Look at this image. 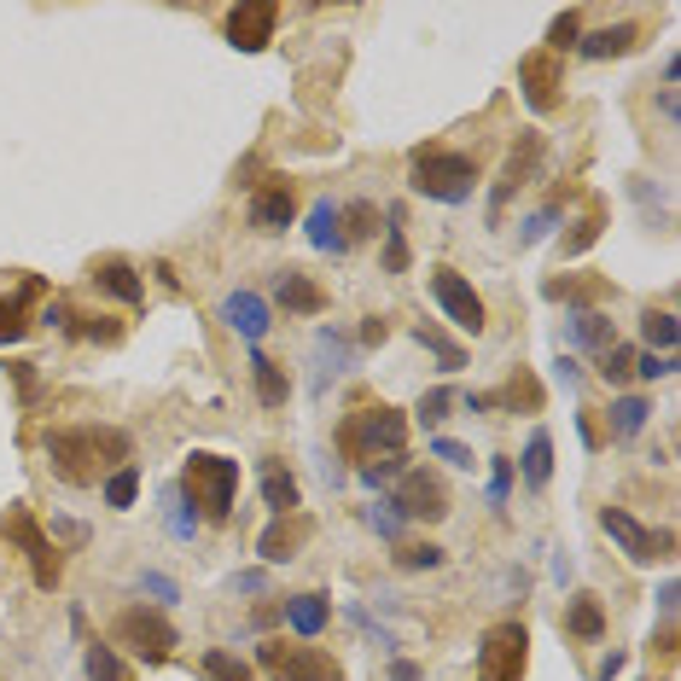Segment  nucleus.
Here are the masks:
<instances>
[{
  "mask_svg": "<svg viewBox=\"0 0 681 681\" xmlns=\"http://www.w3.org/2000/svg\"><path fill=\"white\" fill-rule=\"evenodd\" d=\"M169 530H175V536H193V530H198V513H193V501H187V490L181 484H169Z\"/></svg>",
  "mask_w": 681,
  "mask_h": 681,
  "instance_id": "nucleus-41",
  "label": "nucleus"
},
{
  "mask_svg": "<svg viewBox=\"0 0 681 681\" xmlns=\"http://www.w3.org/2000/svg\"><path fill=\"white\" fill-rule=\"evenodd\" d=\"M41 292H47L41 280H23V292L0 297V349L18 344L23 333H30V297H41Z\"/></svg>",
  "mask_w": 681,
  "mask_h": 681,
  "instance_id": "nucleus-21",
  "label": "nucleus"
},
{
  "mask_svg": "<svg viewBox=\"0 0 681 681\" xmlns=\"http://www.w3.org/2000/svg\"><path fill=\"white\" fill-rule=\"evenodd\" d=\"M338 448H344V461H356L362 472L378 466V461H391V454L408 448V414L373 402V408H362L356 420L338 425Z\"/></svg>",
  "mask_w": 681,
  "mask_h": 681,
  "instance_id": "nucleus-2",
  "label": "nucleus"
},
{
  "mask_svg": "<svg viewBox=\"0 0 681 681\" xmlns=\"http://www.w3.org/2000/svg\"><path fill=\"white\" fill-rule=\"evenodd\" d=\"M432 297H437V309L454 320V326H461V333H484V297H477L472 292V280H466V274H454V268H437L432 274Z\"/></svg>",
  "mask_w": 681,
  "mask_h": 681,
  "instance_id": "nucleus-11",
  "label": "nucleus"
},
{
  "mask_svg": "<svg viewBox=\"0 0 681 681\" xmlns=\"http://www.w3.org/2000/svg\"><path fill=\"white\" fill-rule=\"evenodd\" d=\"M414 338H420V344H425V349H432V356L443 362V373H461V367H466V349L454 344V338L432 333V326H414Z\"/></svg>",
  "mask_w": 681,
  "mask_h": 681,
  "instance_id": "nucleus-37",
  "label": "nucleus"
},
{
  "mask_svg": "<svg viewBox=\"0 0 681 681\" xmlns=\"http://www.w3.org/2000/svg\"><path fill=\"white\" fill-rule=\"evenodd\" d=\"M181 490H187L198 519L221 524L227 513H234V495H239V461H227V454H193Z\"/></svg>",
  "mask_w": 681,
  "mask_h": 681,
  "instance_id": "nucleus-4",
  "label": "nucleus"
},
{
  "mask_svg": "<svg viewBox=\"0 0 681 681\" xmlns=\"http://www.w3.org/2000/svg\"><path fill=\"white\" fill-rule=\"evenodd\" d=\"M250 385H257V396L268 408H286V396H292V378L280 373V362H268L263 349H250Z\"/></svg>",
  "mask_w": 681,
  "mask_h": 681,
  "instance_id": "nucleus-28",
  "label": "nucleus"
},
{
  "mask_svg": "<svg viewBox=\"0 0 681 681\" xmlns=\"http://www.w3.org/2000/svg\"><path fill=\"white\" fill-rule=\"evenodd\" d=\"M507 484H513V466L495 461V466H490V507H501V501H507Z\"/></svg>",
  "mask_w": 681,
  "mask_h": 681,
  "instance_id": "nucleus-50",
  "label": "nucleus"
},
{
  "mask_svg": "<svg viewBox=\"0 0 681 681\" xmlns=\"http://www.w3.org/2000/svg\"><path fill=\"white\" fill-rule=\"evenodd\" d=\"M565 629H571L576 641H600V635H605L600 600H594V594H571V605H565Z\"/></svg>",
  "mask_w": 681,
  "mask_h": 681,
  "instance_id": "nucleus-29",
  "label": "nucleus"
},
{
  "mask_svg": "<svg viewBox=\"0 0 681 681\" xmlns=\"http://www.w3.org/2000/svg\"><path fill=\"white\" fill-rule=\"evenodd\" d=\"M221 320L234 326L239 338H250V349H257V338L268 333V297H257V292H227L221 297Z\"/></svg>",
  "mask_w": 681,
  "mask_h": 681,
  "instance_id": "nucleus-18",
  "label": "nucleus"
},
{
  "mask_svg": "<svg viewBox=\"0 0 681 681\" xmlns=\"http://www.w3.org/2000/svg\"><path fill=\"white\" fill-rule=\"evenodd\" d=\"M565 47H576V12H560V18H553V30H547V53L553 59H560Z\"/></svg>",
  "mask_w": 681,
  "mask_h": 681,
  "instance_id": "nucleus-48",
  "label": "nucleus"
},
{
  "mask_svg": "<svg viewBox=\"0 0 681 681\" xmlns=\"http://www.w3.org/2000/svg\"><path fill=\"white\" fill-rule=\"evenodd\" d=\"M635 47H641L635 23H612V30H594V36L576 41V53L583 59H623V53H635Z\"/></svg>",
  "mask_w": 681,
  "mask_h": 681,
  "instance_id": "nucleus-22",
  "label": "nucleus"
},
{
  "mask_svg": "<svg viewBox=\"0 0 681 681\" xmlns=\"http://www.w3.org/2000/svg\"><path fill=\"white\" fill-rule=\"evenodd\" d=\"M59 542H65V547H82V542H88V524H70V519H65V524H59Z\"/></svg>",
  "mask_w": 681,
  "mask_h": 681,
  "instance_id": "nucleus-55",
  "label": "nucleus"
},
{
  "mask_svg": "<svg viewBox=\"0 0 681 681\" xmlns=\"http://www.w3.org/2000/svg\"><path fill=\"white\" fill-rule=\"evenodd\" d=\"M635 356H641V349L612 344V349L600 356V378H612V385H629V373H635Z\"/></svg>",
  "mask_w": 681,
  "mask_h": 681,
  "instance_id": "nucleus-40",
  "label": "nucleus"
},
{
  "mask_svg": "<svg viewBox=\"0 0 681 681\" xmlns=\"http://www.w3.org/2000/svg\"><path fill=\"white\" fill-rule=\"evenodd\" d=\"M519 88H524V106L536 111V117H547L553 106H560V59L547 53H530L524 65H519Z\"/></svg>",
  "mask_w": 681,
  "mask_h": 681,
  "instance_id": "nucleus-14",
  "label": "nucleus"
},
{
  "mask_svg": "<svg viewBox=\"0 0 681 681\" xmlns=\"http://www.w3.org/2000/svg\"><path fill=\"white\" fill-rule=\"evenodd\" d=\"M274 23H280V7L274 0H239L234 12H227V41L239 47V53H263L274 41Z\"/></svg>",
  "mask_w": 681,
  "mask_h": 681,
  "instance_id": "nucleus-12",
  "label": "nucleus"
},
{
  "mask_svg": "<svg viewBox=\"0 0 681 681\" xmlns=\"http://www.w3.org/2000/svg\"><path fill=\"white\" fill-rule=\"evenodd\" d=\"M135 495H140V472L135 466H117L111 477H106V507H135Z\"/></svg>",
  "mask_w": 681,
  "mask_h": 681,
  "instance_id": "nucleus-38",
  "label": "nucleus"
},
{
  "mask_svg": "<svg viewBox=\"0 0 681 681\" xmlns=\"http://www.w3.org/2000/svg\"><path fill=\"white\" fill-rule=\"evenodd\" d=\"M432 461H443V466H454V472H466V466H472V448L437 432V437H432Z\"/></svg>",
  "mask_w": 681,
  "mask_h": 681,
  "instance_id": "nucleus-46",
  "label": "nucleus"
},
{
  "mask_svg": "<svg viewBox=\"0 0 681 681\" xmlns=\"http://www.w3.org/2000/svg\"><path fill=\"white\" fill-rule=\"evenodd\" d=\"M647 414H652V402L623 391V396L612 402V408H605V432H612L618 443H629V437H641V432H647Z\"/></svg>",
  "mask_w": 681,
  "mask_h": 681,
  "instance_id": "nucleus-25",
  "label": "nucleus"
},
{
  "mask_svg": "<svg viewBox=\"0 0 681 681\" xmlns=\"http://www.w3.org/2000/svg\"><path fill=\"white\" fill-rule=\"evenodd\" d=\"M448 408H454V396H448V391L437 385V391H425V396H420L414 420H420V425H443V414H448Z\"/></svg>",
  "mask_w": 681,
  "mask_h": 681,
  "instance_id": "nucleus-45",
  "label": "nucleus"
},
{
  "mask_svg": "<svg viewBox=\"0 0 681 681\" xmlns=\"http://www.w3.org/2000/svg\"><path fill=\"white\" fill-rule=\"evenodd\" d=\"M396 565H402V571H437V565H443V547L420 542V547H408V553H396Z\"/></svg>",
  "mask_w": 681,
  "mask_h": 681,
  "instance_id": "nucleus-47",
  "label": "nucleus"
},
{
  "mask_svg": "<svg viewBox=\"0 0 681 681\" xmlns=\"http://www.w3.org/2000/svg\"><path fill=\"white\" fill-rule=\"evenodd\" d=\"M670 367H675V362H670V356H652V349H647V356H635V373H641V378H664Z\"/></svg>",
  "mask_w": 681,
  "mask_h": 681,
  "instance_id": "nucleus-52",
  "label": "nucleus"
},
{
  "mask_svg": "<svg viewBox=\"0 0 681 681\" xmlns=\"http://www.w3.org/2000/svg\"><path fill=\"white\" fill-rule=\"evenodd\" d=\"M7 536L23 547V560H30L36 589H59V576H65V553L41 536V524H36L30 513H7Z\"/></svg>",
  "mask_w": 681,
  "mask_h": 681,
  "instance_id": "nucleus-10",
  "label": "nucleus"
},
{
  "mask_svg": "<svg viewBox=\"0 0 681 681\" xmlns=\"http://www.w3.org/2000/svg\"><path fill=\"white\" fill-rule=\"evenodd\" d=\"M297 221V198L286 181H263L257 198H250V227H263V234H286Z\"/></svg>",
  "mask_w": 681,
  "mask_h": 681,
  "instance_id": "nucleus-16",
  "label": "nucleus"
},
{
  "mask_svg": "<svg viewBox=\"0 0 681 681\" xmlns=\"http://www.w3.org/2000/svg\"><path fill=\"white\" fill-rule=\"evenodd\" d=\"M391 681H420V670H414V664H396V675H391Z\"/></svg>",
  "mask_w": 681,
  "mask_h": 681,
  "instance_id": "nucleus-59",
  "label": "nucleus"
},
{
  "mask_svg": "<svg viewBox=\"0 0 681 681\" xmlns=\"http://www.w3.org/2000/svg\"><path fill=\"white\" fill-rule=\"evenodd\" d=\"M530 664V629L524 623H495L477 641V681H524Z\"/></svg>",
  "mask_w": 681,
  "mask_h": 681,
  "instance_id": "nucleus-6",
  "label": "nucleus"
},
{
  "mask_svg": "<svg viewBox=\"0 0 681 681\" xmlns=\"http://www.w3.org/2000/svg\"><path fill=\"white\" fill-rule=\"evenodd\" d=\"M519 472H524V484L536 490V495L553 484V437L542 432V425L530 432V443H524V454H519Z\"/></svg>",
  "mask_w": 681,
  "mask_h": 681,
  "instance_id": "nucleus-23",
  "label": "nucleus"
},
{
  "mask_svg": "<svg viewBox=\"0 0 681 681\" xmlns=\"http://www.w3.org/2000/svg\"><path fill=\"white\" fill-rule=\"evenodd\" d=\"M140 589H146V594H158L164 605H169V600H181V589H175L169 576H158V571H146V576H140Z\"/></svg>",
  "mask_w": 681,
  "mask_h": 681,
  "instance_id": "nucleus-51",
  "label": "nucleus"
},
{
  "mask_svg": "<svg viewBox=\"0 0 681 681\" xmlns=\"http://www.w3.org/2000/svg\"><path fill=\"white\" fill-rule=\"evenodd\" d=\"M274 303L292 315H320L326 309V292L315 280H303V274H274Z\"/></svg>",
  "mask_w": 681,
  "mask_h": 681,
  "instance_id": "nucleus-20",
  "label": "nucleus"
},
{
  "mask_svg": "<svg viewBox=\"0 0 681 681\" xmlns=\"http://www.w3.org/2000/svg\"><path fill=\"white\" fill-rule=\"evenodd\" d=\"M641 338L652 344V356H670L675 338H681V320H675L670 309H647V315H641Z\"/></svg>",
  "mask_w": 681,
  "mask_h": 681,
  "instance_id": "nucleus-31",
  "label": "nucleus"
},
{
  "mask_svg": "<svg viewBox=\"0 0 681 681\" xmlns=\"http://www.w3.org/2000/svg\"><path fill=\"white\" fill-rule=\"evenodd\" d=\"M560 216H565V205H560V198H553V205H542L536 216L524 221V234H519V245H536V239H547V234H553V221H560Z\"/></svg>",
  "mask_w": 681,
  "mask_h": 681,
  "instance_id": "nucleus-42",
  "label": "nucleus"
},
{
  "mask_svg": "<svg viewBox=\"0 0 681 681\" xmlns=\"http://www.w3.org/2000/svg\"><path fill=\"white\" fill-rule=\"evenodd\" d=\"M378 338H385V320H378V315H373V320L362 326V344H378Z\"/></svg>",
  "mask_w": 681,
  "mask_h": 681,
  "instance_id": "nucleus-58",
  "label": "nucleus"
},
{
  "mask_svg": "<svg viewBox=\"0 0 681 681\" xmlns=\"http://www.w3.org/2000/svg\"><path fill=\"white\" fill-rule=\"evenodd\" d=\"M553 367H560V385L576 391V378H583V373H576V362H553Z\"/></svg>",
  "mask_w": 681,
  "mask_h": 681,
  "instance_id": "nucleus-57",
  "label": "nucleus"
},
{
  "mask_svg": "<svg viewBox=\"0 0 681 681\" xmlns=\"http://www.w3.org/2000/svg\"><path fill=\"white\" fill-rule=\"evenodd\" d=\"M385 227H391V234H385V257H378V263H385V274H408L414 250H408V234H402V205L385 216Z\"/></svg>",
  "mask_w": 681,
  "mask_h": 681,
  "instance_id": "nucleus-33",
  "label": "nucleus"
},
{
  "mask_svg": "<svg viewBox=\"0 0 681 681\" xmlns=\"http://www.w3.org/2000/svg\"><path fill=\"white\" fill-rule=\"evenodd\" d=\"M117 641L135 647V659H146V664H164L169 652L181 647L175 623L158 612V605H122V612H117Z\"/></svg>",
  "mask_w": 681,
  "mask_h": 681,
  "instance_id": "nucleus-5",
  "label": "nucleus"
},
{
  "mask_svg": "<svg viewBox=\"0 0 681 681\" xmlns=\"http://www.w3.org/2000/svg\"><path fill=\"white\" fill-rule=\"evenodd\" d=\"M495 408H513V414H536V408H542V385H536V373H519L513 385L495 396Z\"/></svg>",
  "mask_w": 681,
  "mask_h": 681,
  "instance_id": "nucleus-34",
  "label": "nucleus"
},
{
  "mask_svg": "<svg viewBox=\"0 0 681 681\" xmlns=\"http://www.w3.org/2000/svg\"><path fill=\"white\" fill-rule=\"evenodd\" d=\"M338 234H344V245H362V239H373L378 234V210L367 205V198H356V205H349V210H338Z\"/></svg>",
  "mask_w": 681,
  "mask_h": 681,
  "instance_id": "nucleus-35",
  "label": "nucleus"
},
{
  "mask_svg": "<svg viewBox=\"0 0 681 681\" xmlns=\"http://www.w3.org/2000/svg\"><path fill=\"white\" fill-rule=\"evenodd\" d=\"M576 437H583V448H600V432H594L589 414H576Z\"/></svg>",
  "mask_w": 681,
  "mask_h": 681,
  "instance_id": "nucleus-56",
  "label": "nucleus"
},
{
  "mask_svg": "<svg viewBox=\"0 0 681 681\" xmlns=\"http://www.w3.org/2000/svg\"><path fill=\"white\" fill-rule=\"evenodd\" d=\"M402 472H408V454H391V461H378V466L362 472V484H367V490H385V484H396Z\"/></svg>",
  "mask_w": 681,
  "mask_h": 681,
  "instance_id": "nucleus-44",
  "label": "nucleus"
},
{
  "mask_svg": "<svg viewBox=\"0 0 681 681\" xmlns=\"http://www.w3.org/2000/svg\"><path fill=\"white\" fill-rule=\"evenodd\" d=\"M41 448H47V461H53V472L59 477H70V484H88L93 477V466H129V432H117V425H53V432L41 437Z\"/></svg>",
  "mask_w": 681,
  "mask_h": 681,
  "instance_id": "nucleus-1",
  "label": "nucleus"
},
{
  "mask_svg": "<svg viewBox=\"0 0 681 681\" xmlns=\"http://www.w3.org/2000/svg\"><path fill=\"white\" fill-rule=\"evenodd\" d=\"M303 234H309V245L315 250H326V257H344V234H338V205L333 198H320V205L309 210V221H303Z\"/></svg>",
  "mask_w": 681,
  "mask_h": 681,
  "instance_id": "nucleus-26",
  "label": "nucleus"
},
{
  "mask_svg": "<svg viewBox=\"0 0 681 681\" xmlns=\"http://www.w3.org/2000/svg\"><path fill=\"white\" fill-rule=\"evenodd\" d=\"M82 664H88V681H135V675H129V664H122L106 641H88Z\"/></svg>",
  "mask_w": 681,
  "mask_h": 681,
  "instance_id": "nucleus-32",
  "label": "nucleus"
},
{
  "mask_svg": "<svg viewBox=\"0 0 681 681\" xmlns=\"http://www.w3.org/2000/svg\"><path fill=\"white\" fill-rule=\"evenodd\" d=\"M93 286L106 292V297H117V303H140V274L122 263V257H106V263H93Z\"/></svg>",
  "mask_w": 681,
  "mask_h": 681,
  "instance_id": "nucleus-24",
  "label": "nucleus"
},
{
  "mask_svg": "<svg viewBox=\"0 0 681 681\" xmlns=\"http://www.w3.org/2000/svg\"><path fill=\"white\" fill-rule=\"evenodd\" d=\"M542 164V135H519L513 140V151H507V164H501V181H495V193H490V216H501V205L530 181V169Z\"/></svg>",
  "mask_w": 681,
  "mask_h": 681,
  "instance_id": "nucleus-15",
  "label": "nucleus"
},
{
  "mask_svg": "<svg viewBox=\"0 0 681 681\" xmlns=\"http://www.w3.org/2000/svg\"><path fill=\"white\" fill-rule=\"evenodd\" d=\"M600 221H605V210L594 205V210H589V221H576V234H565V257H583V250L600 239Z\"/></svg>",
  "mask_w": 681,
  "mask_h": 681,
  "instance_id": "nucleus-43",
  "label": "nucleus"
},
{
  "mask_svg": "<svg viewBox=\"0 0 681 681\" xmlns=\"http://www.w3.org/2000/svg\"><path fill=\"white\" fill-rule=\"evenodd\" d=\"M263 583H268L263 571H239V576H234V594H263Z\"/></svg>",
  "mask_w": 681,
  "mask_h": 681,
  "instance_id": "nucleus-53",
  "label": "nucleus"
},
{
  "mask_svg": "<svg viewBox=\"0 0 681 681\" xmlns=\"http://www.w3.org/2000/svg\"><path fill=\"white\" fill-rule=\"evenodd\" d=\"M477 187V158L466 151H443V146H420L414 151V193L437 198V205H466Z\"/></svg>",
  "mask_w": 681,
  "mask_h": 681,
  "instance_id": "nucleus-3",
  "label": "nucleus"
},
{
  "mask_svg": "<svg viewBox=\"0 0 681 681\" xmlns=\"http://www.w3.org/2000/svg\"><path fill=\"white\" fill-rule=\"evenodd\" d=\"M571 344H576V349H589V356H605V349L618 344V326L605 320L600 309H589V315L576 309V315H571Z\"/></svg>",
  "mask_w": 681,
  "mask_h": 681,
  "instance_id": "nucleus-27",
  "label": "nucleus"
},
{
  "mask_svg": "<svg viewBox=\"0 0 681 681\" xmlns=\"http://www.w3.org/2000/svg\"><path fill=\"white\" fill-rule=\"evenodd\" d=\"M385 507H402V519H443L448 513V490H443V472L432 466H408L396 477V495L385 501Z\"/></svg>",
  "mask_w": 681,
  "mask_h": 681,
  "instance_id": "nucleus-8",
  "label": "nucleus"
},
{
  "mask_svg": "<svg viewBox=\"0 0 681 681\" xmlns=\"http://www.w3.org/2000/svg\"><path fill=\"white\" fill-rule=\"evenodd\" d=\"M349 367H356V344H349L344 333H333V326H320V333H315V373H309V396H326V391H333V378H344Z\"/></svg>",
  "mask_w": 681,
  "mask_h": 681,
  "instance_id": "nucleus-13",
  "label": "nucleus"
},
{
  "mask_svg": "<svg viewBox=\"0 0 681 681\" xmlns=\"http://www.w3.org/2000/svg\"><path fill=\"white\" fill-rule=\"evenodd\" d=\"M309 530H315V519H297V513H280V519H274V524L263 530V536H257V553H263L268 565H286L292 553H297L303 542H309Z\"/></svg>",
  "mask_w": 681,
  "mask_h": 681,
  "instance_id": "nucleus-17",
  "label": "nucleus"
},
{
  "mask_svg": "<svg viewBox=\"0 0 681 681\" xmlns=\"http://www.w3.org/2000/svg\"><path fill=\"white\" fill-rule=\"evenodd\" d=\"M280 618H286V623L297 629L303 641H315L320 629L333 623V605H326V594H315V589H309V594H292V600L280 605Z\"/></svg>",
  "mask_w": 681,
  "mask_h": 681,
  "instance_id": "nucleus-19",
  "label": "nucleus"
},
{
  "mask_svg": "<svg viewBox=\"0 0 681 681\" xmlns=\"http://www.w3.org/2000/svg\"><path fill=\"white\" fill-rule=\"evenodd\" d=\"M367 519H373V530H378L385 542H396V536H402V513H391V507H367Z\"/></svg>",
  "mask_w": 681,
  "mask_h": 681,
  "instance_id": "nucleus-49",
  "label": "nucleus"
},
{
  "mask_svg": "<svg viewBox=\"0 0 681 681\" xmlns=\"http://www.w3.org/2000/svg\"><path fill=\"white\" fill-rule=\"evenodd\" d=\"M600 530H605V536H612L635 565H652V560H664V553L675 547L670 530H647L641 519H629L623 507H600Z\"/></svg>",
  "mask_w": 681,
  "mask_h": 681,
  "instance_id": "nucleus-9",
  "label": "nucleus"
},
{
  "mask_svg": "<svg viewBox=\"0 0 681 681\" xmlns=\"http://www.w3.org/2000/svg\"><path fill=\"white\" fill-rule=\"evenodd\" d=\"M65 333H76V338H93V344H117L122 338V326L111 320V315H76Z\"/></svg>",
  "mask_w": 681,
  "mask_h": 681,
  "instance_id": "nucleus-39",
  "label": "nucleus"
},
{
  "mask_svg": "<svg viewBox=\"0 0 681 681\" xmlns=\"http://www.w3.org/2000/svg\"><path fill=\"white\" fill-rule=\"evenodd\" d=\"M257 472H263V501L274 507V519L292 513V507H297V484H292V472H286L280 461H263Z\"/></svg>",
  "mask_w": 681,
  "mask_h": 681,
  "instance_id": "nucleus-30",
  "label": "nucleus"
},
{
  "mask_svg": "<svg viewBox=\"0 0 681 681\" xmlns=\"http://www.w3.org/2000/svg\"><path fill=\"white\" fill-rule=\"evenodd\" d=\"M675 600H681V583H675V576H664V583H659V612L664 618L675 612Z\"/></svg>",
  "mask_w": 681,
  "mask_h": 681,
  "instance_id": "nucleus-54",
  "label": "nucleus"
},
{
  "mask_svg": "<svg viewBox=\"0 0 681 681\" xmlns=\"http://www.w3.org/2000/svg\"><path fill=\"white\" fill-rule=\"evenodd\" d=\"M198 670H205L210 681H257V675H250V664L239 659V652H221V647H210Z\"/></svg>",
  "mask_w": 681,
  "mask_h": 681,
  "instance_id": "nucleus-36",
  "label": "nucleus"
},
{
  "mask_svg": "<svg viewBox=\"0 0 681 681\" xmlns=\"http://www.w3.org/2000/svg\"><path fill=\"white\" fill-rule=\"evenodd\" d=\"M257 664H268L274 681H344V664L320 647H257Z\"/></svg>",
  "mask_w": 681,
  "mask_h": 681,
  "instance_id": "nucleus-7",
  "label": "nucleus"
}]
</instances>
